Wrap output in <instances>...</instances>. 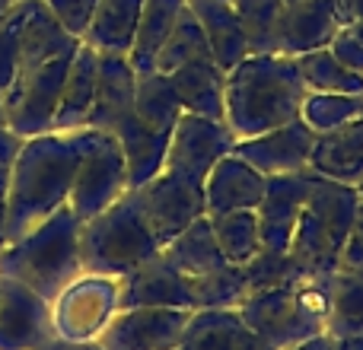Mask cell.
Listing matches in <instances>:
<instances>
[{
	"mask_svg": "<svg viewBox=\"0 0 363 350\" xmlns=\"http://www.w3.org/2000/svg\"><path fill=\"white\" fill-rule=\"evenodd\" d=\"M191 296L194 309H236L249 296L245 271L239 264H226L213 274L191 277Z\"/></svg>",
	"mask_w": 363,
	"mask_h": 350,
	"instance_id": "34",
	"label": "cell"
},
{
	"mask_svg": "<svg viewBox=\"0 0 363 350\" xmlns=\"http://www.w3.org/2000/svg\"><path fill=\"white\" fill-rule=\"evenodd\" d=\"M325 332L338 341L363 338V274L357 271H335Z\"/></svg>",
	"mask_w": 363,
	"mask_h": 350,
	"instance_id": "28",
	"label": "cell"
},
{
	"mask_svg": "<svg viewBox=\"0 0 363 350\" xmlns=\"http://www.w3.org/2000/svg\"><path fill=\"white\" fill-rule=\"evenodd\" d=\"M188 6V0H144L140 10V26H138V38L134 48L128 55L134 74H150L157 70V55L163 48V42L169 38L172 26L182 16V10Z\"/></svg>",
	"mask_w": 363,
	"mask_h": 350,
	"instance_id": "25",
	"label": "cell"
},
{
	"mask_svg": "<svg viewBox=\"0 0 363 350\" xmlns=\"http://www.w3.org/2000/svg\"><path fill=\"white\" fill-rule=\"evenodd\" d=\"M332 277H303V281L249 293L236 306L242 325L271 347L287 350L306 338L325 332Z\"/></svg>",
	"mask_w": 363,
	"mask_h": 350,
	"instance_id": "4",
	"label": "cell"
},
{
	"mask_svg": "<svg viewBox=\"0 0 363 350\" xmlns=\"http://www.w3.org/2000/svg\"><path fill=\"white\" fill-rule=\"evenodd\" d=\"M96 4H99V0H45L51 16H55L70 35L80 38V42H83V35H86L89 23H93Z\"/></svg>",
	"mask_w": 363,
	"mask_h": 350,
	"instance_id": "38",
	"label": "cell"
},
{
	"mask_svg": "<svg viewBox=\"0 0 363 350\" xmlns=\"http://www.w3.org/2000/svg\"><path fill=\"white\" fill-rule=\"evenodd\" d=\"M51 338V303L26 283L0 277V350H42Z\"/></svg>",
	"mask_w": 363,
	"mask_h": 350,
	"instance_id": "12",
	"label": "cell"
},
{
	"mask_svg": "<svg viewBox=\"0 0 363 350\" xmlns=\"http://www.w3.org/2000/svg\"><path fill=\"white\" fill-rule=\"evenodd\" d=\"M341 268L363 274V201H360V207H357V217H354L351 232H347L345 252H341Z\"/></svg>",
	"mask_w": 363,
	"mask_h": 350,
	"instance_id": "40",
	"label": "cell"
},
{
	"mask_svg": "<svg viewBox=\"0 0 363 350\" xmlns=\"http://www.w3.org/2000/svg\"><path fill=\"white\" fill-rule=\"evenodd\" d=\"M287 4H290V0H287Z\"/></svg>",
	"mask_w": 363,
	"mask_h": 350,
	"instance_id": "51",
	"label": "cell"
},
{
	"mask_svg": "<svg viewBox=\"0 0 363 350\" xmlns=\"http://www.w3.org/2000/svg\"><path fill=\"white\" fill-rule=\"evenodd\" d=\"M357 188L345 181H332L325 175H315V185L306 198L300 220L294 230L290 255L315 277H335L341 268L347 232L357 217Z\"/></svg>",
	"mask_w": 363,
	"mask_h": 350,
	"instance_id": "6",
	"label": "cell"
},
{
	"mask_svg": "<svg viewBox=\"0 0 363 350\" xmlns=\"http://www.w3.org/2000/svg\"><path fill=\"white\" fill-rule=\"evenodd\" d=\"M309 169L332 181L357 185L363 179V115L335 128V131L315 134Z\"/></svg>",
	"mask_w": 363,
	"mask_h": 350,
	"instance_id": "20",
	"label": "cell"
},
{
	"mask_svg": "<svg viewBox=\"0 0 363 350\" xmlns=\"http://www.w3.org/2000/svg\"><path fill=\"white\" fill-rule=\"evenodd\" d=\"M42 350H106V347H102L99 341H70V338L55 334V338H51Z\"/></svg>",
	"mask_w": 363,
	"mask_h": 350,
	"instance_id": "42",
	"label": "cell"
},
{
	"mask_svg": "<svg viewBox=\"0 0 363 350\" xmlns=\"http://www.w3.org/2000/svg\"><path fill=\"white\" fill-rule=\"evenodd\" d=\"M236 350H277V347H271L268 341H262L258 334H252L249 328H245L242 338H239V344H236Z\"/></svg>",
	"mask_w": 363,
	"mask_h": 350,
	"instance_id": "45",
	"label": "cell"
},
{
	"mask_svg": "<svg viewBox=\"0 0 363 350\" xmlns=\"http://www.w3.org/2000/svg\"><path fill=\"white\" fill-rule=\"evenodd\" d=\"M315 147V131L303 118L281 125L274 131H264L258 137L236 140L233 153L252 163L262 175H284L309 169V157Z\"/></svg>",
	"mask_w": 363,
	"mask_h": 350,
	"instance_id": "15",
	"label": "cell"
},
{
	"mask_svg": "<svg viewBox=\"0 0 363 350\" xmlns=\"http://www.w3.org/2000/svg\"><path fill=\"white\" fill-rule=\"evenodd\" d=\"M138 204L144 210L147 223H150L153 236L160 245H169L179 232H185L194 220L207 217L204 213V185H194L188 179H179L172 172H160L147 185L134 188Z\"/></svg>",
	"mask_w": 363,
	"mask_h": 350,
	"instance_id": "10",
	"label": "cell"
},
{
	"mask_svg": "<svg viewBox=\"0 0 363 350\" xmlns=\"http://www.w3.org/2000/svg\"><path fill=\"white\" fill-rule=\"evenodd\" d=\"M140 10H144V0H99L83 45L96 48L99 55H131Z\"/></svg>",
	"mask_w": 363,
	"mask_h": 350,
	"instance_id": "23",
	"label": "cell"
},
{
	"mask_svg": "<svg viewBox=\"0 0 363 350\" xmlns=\"http://www.w3.org/2000/svg\"><path fill=\"white\" fill-rule=\"evenodd\" d=\"M341 29L335 0H290L284 6L281 32H277V55H306L315 48H328L335 32Z\"/></svg>",
	"mask_w": 363,
	"mask_h": 350,
	"instance_id": "17",
	"label": "cell"
},
{
	"mask_svg": "<svg viewBox=\"0 0 363 350\" xmlns=\"http://www.w3.org/2000/svg\"><path fill=\"white\" fill-rule=\"evenodd\" d=\"M182 112L201 115V118L226 121V70L213 57L191 61L169 74Z\"/></svg>",
	"mask_w": 363,
	"mask_h": 350,
	"instance_id": "19",
	"label": "cell"
},
{
	"mask_svg": "<svg viewBox=\"0 0 363 350\" xmlns=\"http://www.w3.org/2000/svg\"><path fill=\"white\" fill-rule=\"evenodd\" d=\"M211 226H213V236H217L220 252H223V258L230 264H239V268H242L245 261H252V258L262 252V230H258L255 210L223 213V217H213Z\"/></svg>",
	"mask_w": 363,
	"mask_h": 350,
	"instance_id": "33",
	"label": "cell"
},
{
	"mask_svg": "<svg viewBox=\"0 0 363 350\" xmlns=\"http://www.w3.org/2000/svg\"><path fill=\"white\" fill-rule=\"evenodd\" d=\"M19 150H23V137H16L10 128H0V166H13Z\"/></svg>",
	"mask_w": 363,
	"mask_h": 350,
	"instance_id": "41",
	"label": "cell"
},
{
	"mask_svg": "<svg viewBox=\"0 0 363 350\" xmlns=\"http://www.w3.org/2000/svg\"><path fill=\"white\" fill-rule=\"evenodd\" d=\"M70 57L74 55L55 57L45 67L32 70L29 77H19L4 89L6 128L16 137H38V134L55 131V115L57 102H61L64 80H67Z\"/></svg>",
	"mask_w": 363,
	"mask_h": 350,
	"instance_id": "8",
	"label": "cell"
},
{
	"mask_svg": "<svg viewBox=\"0 0 363 350\" xmlns=\"http://www.w3.org/2000/svg\"><path fill=\"white\" fill-rule=\"evenodd\" d=\"M351 26L363 32V0H351Z\"/></svg>",
	"mask_w": 363,
	"mask_h": 350,
	"instance_id": "46",
	"label": "cell"
},
{
	"mask_svg": "<svg viewBox=\"0 0 363 350\" xmlns=\"http://www.w3.org/2000/svg\"><path fill=\"white\" fill-rule=\"evenodd\" d=\"M363 115V96H345V93H306L300 118L313 128L315 134L335 131V128L354 121Z\"/></svg>",
	"mask_w": 363,
	"mask_h": 350,
	"instance_id": "35",
	"label": "cell"
},
{
	"mask_svg": "<svg viewBox=\"0 0 363 350\" xmlns=\"http://www.w3.org/2000/svg\"><path fill=\"white\" fill-rule=\"evenodd\" d=\"M198 23L204 26V35L211 42L213 61L223 70H233L239 61L249 57V42H245L242 23L230 0H188Z\"/></svg>",
	"mask_w": 363,
	"mask_h": 350,
	"instance_id": "24",
	"label": "cell"
},
{
	"mask_svg": "<svg viewBox=\"0 0 363 350\" xmlns=\"http://www.w3.org/2000/svg\"><path fill=\"white\" fill-rule=\"evenodd\" d=\"M160 252L163 245L153 236L134 191H125L115 204L80 226V268L86 274L121 281Z\"/></svg>",
	"mask_w": 363,
	"mask_h": 350,
	"instance_id": "5",
	"label": "cell"
},
{
	"mask_svg": "<svg viewBox=\"0 0 363 350\" xmlns=\"http://www.w3.org/2000/svg\"><path fill=\"white\" fill-rule=\"evenodd\" d=\"M86 144L89 128L48 131L23 144L13 159L16 175L10 179V201H6V242L26 236L32 226L67 204Z\"/></svg>",
	"mask_w": 363,
	"mask_h": 350,
	"instance_id": "1",
	"label": "cell"
},
{
	"mask_svg": "<svg viewBox=\"0 0 363 350\" xmlns=\"http://www.w3.org/2000/svg\"><path fill=\"white\" fill-rule=\"evenodd\" d=\"M242 271H245L249 293L268 290V287H284V283L303 281V277H313L290 252H271V249H262L252 261L242 264Z\"/></svg>",
	"mask_w": 363,
	"mask_h": 350,
	"instance_id": "36",
	"label": "cell"
},
{
	"mask_svg": "<svg viewBox=\"0 0 363 350\" xmlns=\"http://www.w3.org/2000/svg\"><path fill=\"white\" fill-rule=\"evenodd\" d=\"M354 188H357V198L363 201V179H360V181H357V185H354Z\"/></svg>",
	"mask_w": 363,
	"mask_h": 350,
	"instance_id": "50",
	"label": "cell"
},
{
	"mask_svg": "<svg viewBox=\"0 0 363 350\" xmlns=\"http://www.w3.org/2000/svg\"><path fill=\"white\" fill-rule=\"evenodd\" d=\"M172 134L153 131L150 125L138 118V112H131L118 128H115V140L121 144L128 166V191L147 185L150 179H157L166 166V150H169Z\"/></svg>",
	"mask_w": 363,
	"mask_h": 350,
	"instance_id": "21",
	"label": "cell"
},
{
	"mask_svg": "<svg viewBox=\"0 0 363 350\" xmlns=\"http://www.w3.org/2000/svg\"><path fill=\"white\" fill-rule=\"evenodd\" d=\"M287 350H341V344L335 334L322 332V334H315V338H306V341H300V344H294Z\"/></svg>",
	"mask_w": 363,
	"mask_h": 350,
	"instance_id": "43",
	"label": "cell"
},
{
	"mask_svg": "<svg viewBox=\"0 0 363 350\" xmlns=\"http://www.w3.org/2000/svg\"><path fill=\"white\" fill-rule=\"evenodd\" d=\"M32 0H16L13 10L0 19V89H6L16 77V61H19V38H23V26L29 16Z\"/></svg>",
	"mask_w": 363,
	"mask_h": 350,
	"instance_id": "37",
	"label": "cell"
},
{
	"mask_svg": "<svg viewBox=\"0 0 363 350\" xmlns=\"http://www.w3.org/2000/svg\"><path fill=\"white\" fill-rule=\"evenodd\" d=\"M13 4H16V0H0V19H4L6 13L13 10Z\"/></svg>",
	"mask_w": 363,
	"mask_h": 350,
	"instance_id": "48",
	"label": "cell"
},
{
	"mask_svg": "<svg viewBox=\"0 0 363 350\" xmlns=\"http://www.w3.org/2000/svg\"><path fill=\"white\" fill-rule=\"evenodd\" d=\"M328 51H332L347 70H354V74L363 77V32L357 26H341V29L335 32Z\"/></svg>",
	"mask_w": 363,
	"mask_h": 350,
	"instance_id": "39",
	"label": "cell"
},
{
	"mask_svg": "<svg viewBox=\"0 0 363 350\" xmlns=\"http://www.w3.org/2000/svg\"><path fill=\"white\" fill-rule=\"evenodd\" d=\"M80 226L83 220L70 204L32 226L26 236L0 249V277L26 283L45 300H57L80 274Z\"/></svg>",
	"mask_w": 363,
	"mask_h": 350,
	"instance_id": "3",
	"label": "cell"
},
{
	"mask_svg": "<svg viewBox=\"0 0 363 350\" xmlns=\"http://www.w3.org/2000/svg\"><path fill=\"white\" fill-rule=\"evenodd\" d=\"M242 23L249 55H277V32H281L287 0H230Z\"/></svg>",
	"mask_w": 363,
	"mask_h": 350,
	"instance_id": "32",
	"label": "cell"
},
{
	"mask_svg": "<svg viewBox=\"0 0 363 350\" xmlns=\"http://www.w3.org/2000/svg\"><path fill=\"white\" fill-rule=\"evenodd\" d=\"M138 306H157V309H194L191 296V277L182 274L176 264L166 258V252L153 255L131 274L118 281V309H138Z\"/></svg>",
	"mask_w": 363,
	"mask_h": 350,
	"instance_id": "14",
	"label": "cell"
},
{
	"mask_svg": "<svg viewBox=\"0 0 363 350\" xmlns=\"http://www.w3.org/2000/svg\"><path fill=\"white\" fill-rule=\"evenodd\" d=\"M315 185L313 169L300 172H284V175H268V188L258 204V230H262V249L271 252H290L294 242V230L300 220L306 198Z\"/></svg>",
	"mask_w": 363,
	"mask_h": 350,
	"instance_id": "13",
	"label": "cell"
},
{
	"mask_svg": "<svg viewBox=\"0 0 363 350\" xmlns=\"http://www.w3.org/2000/svg\"><path fill=\"white\" fill-rule=\"evenodd\" d=\"M0 128H6V108H4V89H0Z\"/></svg>",
	"mask_w": 363,
	"mask_h": 350,
	"instance_id": "49",
	"label": "cell"
},
{
	"mask_svg": "<svg viewBox=\"0 0 363 350\" xmlns=\"http://www.w3.org/2000/svg\"><path fill=\"white\" fill-rule=\"evenodd\" d=\"M96 80H99V51L89 48V45H80L70 57L67 80H64L61 102H57L55 115V131H80V128L89 125Z\"/></svg>",
	"mask_w": 363,
	"mask_h": 350,
	"instance_id": "22",
	"label": "cell"
},
{
	"mask_svg": "<svg viewBox=\"0 0 363 350\" xmlns=\"http://www.w3.org/2000/svg\"><path fill=\"white\" fill-rule=\"evenodd\" d=\"M306 93L294 57L249 55L226 70V125L236 140L274 131L300 118Z\"/></svg>",
	"mask_w": 363,
	"mask_h": 350,
	"instance_id": "2",
	"label": "cell"
},
{
	"mask_svg": "<svg viewBox=\"0 0 363 350\" xmlns=\"http://www.w3.org/2000/svg\"><path fill=\"white\" fill-rule=\"evenodd\" d=\"M134 96H138V74L128 55H99V80L86 128L115 134V128L134 112Z\"/></svg>",
	"mask_w": 363,
	"mask_h": 350,
	"instance_id": "18",
	"label": "cell"
},
{
	"mask_svg": "<svg viewBox=\"0 0 363 350\" xmlns=\"http://www.w3.org/2000/svg\"><path fill=\"white\" fill-rule=\"evenodd\" d=\"M166 258L188 277H204V274H213V271L226 268V258L217 245V236H213V226L207 217L194 220L185 232H179L169 245H166Z\"/></svg>",
	"mask_w": 363,
	"mask_h": 350,
	"instance_id": "26",
	"label": "cell"
},
{
	"mask_svg": "<svg viewBox=\"0 0 363 350\" xmlns=\"http://www.w3.org/2000/svg\"><path fill=\"white\" fill-rule=\"evenodd\" d=\"M134 112L144 125H150L153 131L172 134L176 131V121L182 118V102L172 89L169 74H138V96H134Z\"/></svg>",
	"mask_w": 363,
	"mask_h": 350,
	"instance_id": "29",
	"label": "cell"
},
{
	"mask_svg": "<svg viewBox=\"0 0 363 350\" xmlns=\"http://www.w3.org/2000/svg\"><path fill=\"white\" fill-rule=\"evenodd\" d=\"M125 191H128V166L121 144L115 140V134L89 128V144L80 159V169L74 175L67 204L86 223L96 213L106 210L108 204H115Z\"/></svg>",
	"mask_w": 363,
	"mask_h": 350,
	"instance_id": "7",
	"label": "cell"
},
{
	"mask_svg": "<svg viewBox=\"0 0 363 350\" xmlns=\"http://www.w3.org/2000/svg\"><path fill=\"white\" fill-rule=\"evenodd\" d=\"M264 188H268V175H262L236 153H226L204 181V213L213 220L236 210H258Z\"/></svg>",
	"mask_w": 363,
	"mask_h": 350,
	"instance_id": "16",
	"label": "cell"
},
{
	"mask_svg": "<svg viewBox=\"0 0 363 350\" xmlns=\"http://www.w3.org/2000/svg\"><path fill=\"white\" fill-rule=\"evenodd\" d=\"M341 350H363V338H347V341H338Z\"/></svg>",
	"mask_w": 363,
	"mask_h": 350,
	"instance_id": "47",
	"label": "cell"
},
{
	"mask_svg": "<svg viewBox=\"0 0 363 350\" xmlns=\"http://www.w3.org/2000/svg\"><path fill=\"white\" fill-rule=\"evenodd\" d=\"M6 194H10V166H0V245L6 239Z\"/></svg>",
	"mask_w": 363,
	"mask_h": 350,
	"instance_id": "44",
	"label": "cell"
},
{
	"mask_svg": "<svg viewBox=\"0 0 363 350\" xmlns=\"http://www.w3.org/2000/svg\"><path fill=\"white\" fill-rule=\"evenodd\" d=\"M204 57H213L211 42H207L204 26L198 23L194 10L185 6L182 16L176 19V26H172L169 38L163 42V48L157 55V70L160 74H172V70L185 67L191 61H204Z\"/></svg>",
	"mask_w": 363,
	"mask_h": 350,
	"instance_id": "31",
	"label": "cell"
},
{
	"mask_svg": "<svg viewBox=\"0 0 363 350\" xmlns=\"http://www.w3.org/2000/svg\"><path fill=\"white\" fill-rule=\"evenodd\" d=\"M194 309H118L99 332L106 350H176Z\"/></svg>",
	"mask_w": 363,
	"mask_h": 350,
	"instance_id": "11",
	"label": "cell"
},
{
	"mask_svg": "<svg viewBox=\"0 0 363 350\" xmlns=\"http://www.w3.org/2000/svg\"><path fill=\"white\" fill-rule=\"evenodd\" d=\"M242 332L236 309H194L176 350H236Z\"/></svg>",
	"mask_w": 363,
	"mask_h": 350,
	"instance_id": "27",
	"label": "cell"
},
{
	"mask_svg": "<svg viewBox=\"0 0 363 350\" xmlns=\"http://www.w3.org/2000/svg\"><path fill=\"white\" fill-rule=\"evenodd\" d=\"M236 147V134L230 131L226 121L201 118V115L182 112L176 121V131L169 137V150H166V172L188 179L194 185H204L211 169L233 153Z\"/></svg>",
	"mask_w": 363,
	"mask_h": 350,
	"instance_id": "9",
	"label": "cell"
},
{
	"mask_svg": "<svg viewBox=\"0 0 363 350\" xmlns=\"http://www.w3.org/2000/svg\"><path fill=\"white\" fill-rule=\"evenodd\" d=\"M296 70L309 93H345V96H363V77L347 70L328 48H315L306 55H296Z\"/></svg>",
	"mask_w": 363,
	"mask_h": 350,
	"instance_id": "30",
	"label": "cell"
}]
</instances>
